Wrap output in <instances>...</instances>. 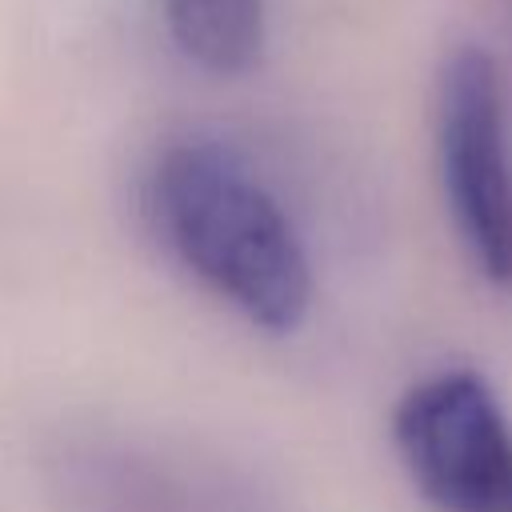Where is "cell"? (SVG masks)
<instances>
[{
	"label": "cell",
	"mask_w": 512,
	"mask_h": 512,
	"mask_svg": "<svg viewBox=\"0 0 512 512\" xmlns=\"http://www.w3.org/2000/svg\"><path fill=\"white\" fill-rule=\"evenodd\" d=\"M436 132L460 240L488 280L512 284V172L504 152L500 80L480 48H460L444 64Z\"/></svg>",
	"instance_id": "obj_3"
},
{
	"label": "cell",
	"mask_w": 512,
	"mask_h": 512,
	"mask_svg": "<svg viewBox=\"0 0 512 512\" xmlns=\"http://www.w3.org/2000/svg\"><path fill=\"white\" fill-rule=\"evenodd\" d=\"M172 44L212 76H244L264 52V0H164Z\"/></svg>",
	"instance_id": "obj_4"
},
{
	"label": "cell",
	"mask_w": 512,
	"mask_h": 512,
	"mask_svg": "<svg viewBox=\"0 0 512 512\" xmlns=\"http://www.w3.org/2000/svg\"><path fill=\"white\" fill-rule=\"evenodd\" d=\"M176 260L248 324L292 332L312 304L308 252L272 192L220 144H176L152 176Z\"/></svg>",
	"instance_id": "obj_1"
},
{
	"label": "cell",
	"mask_w": 512,
	"mask_h": 512,
	"mask_svg": "<svg viewBox=\"0 0 512 512\" xmlns=\"http://www.w3.org/2000/svg\"><path fill=\"white\" fill-rule=\"evenodd\" d=\"M392 436L440 512H512V428L476 372H436L408 388Z\"/></svg>",
	"instance_id": "obj_2"
}]
</instances>
